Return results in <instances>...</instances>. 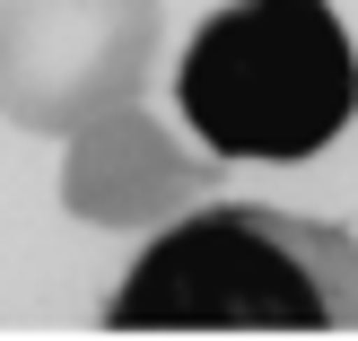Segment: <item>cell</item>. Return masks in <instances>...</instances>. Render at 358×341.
<instances>
[{
    "mask_svg": "<svg viewBox=\"0 0 358 341\" xmlns=\"http://www.w3.org/2000/svg\"><path fill=\"white\" fill-rule=\"evenodd\" d=\"M114 333H358V237L262 202H201L166 219L122 289Z\"/></svg>",
    "mask_w": 358,
    "mask_h": 341,
    "instance_id": "cell-1",
    "label": "cell"
},
{
    "mask_svg": "<svg viewBox=\"0 0 358 341\" xmlns=\"http://www.w3.org/2000/svg\"><path fill=\"white\" fill-rule=\"evenodd\" d=\"M175 105L210 158L297 167L358 114V53L332 0H227L175 62Z\"/></svg>",
    "mask_w": 358,
    "mask_h": 341,
    "instance_id": "cell-2",
    "label": "cell"
},
{
    "mask_svg": "<svg viewBox=\"0 0 358 341\" xmlns=\"http://www.w3.org/2000/svg\"><path fill=\"white\" fill-rule=\"evenodd\" d=\"M157 70V0H0V114L17 132H87L140 105Z\"/></svg>",
    "mask_w": 358,
    "mask_h": 341,
    "instance_id": "cell-3",
    "label": "cell"
},
{
    "mask_svg": "<svg viewBox=\"0 0 358 341\" xmlns=\"http://www.w3.org/2000/svg\"><path fill=\"white\" fill-rule=\"evenodd\" d=\"M210 193V158H192L184 140L157 114L122 105V114H96L87 132H70L62 158V210L87 228H166L184 219V202Z\"/></svg>",
    "mask_w": 358,
    "mask_h": 341,
    "instance_id": "cell-4",
    "label": "cell"
}]
</instances>
